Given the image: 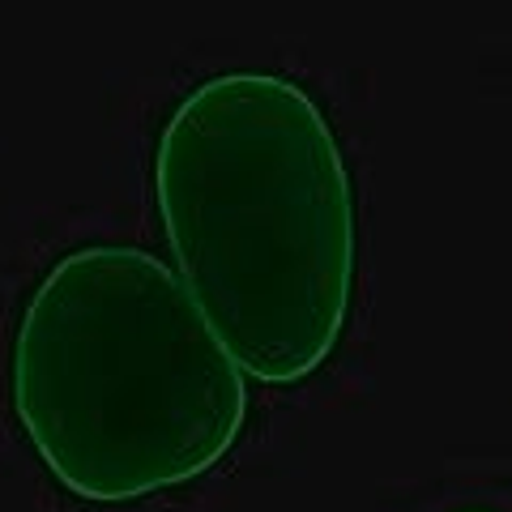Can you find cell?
<instances>
[{
    "label": "cell",
    "instance_id": "cell-2",
    "mask_svg": "<svg viewBox=\"0 0 512 512\" xmlns=\"http://www.w3.org/2000/svg\"><path fill=\"white\" fill-rule=\"evenodd\" d=\"M30 453L77 504L124 508L197 483L248 427V376L163 256L82 244L35 282L9 346Z\"/></svg>",
    "mask_w": 512,
    "mask_h": 512
},
{
    "label": "cell",
    "instance_id": "cell-1",
    "mask_svg": "<svg viewBox=\"0 0 512 512\" xmlns=\"http://www.w3.org/2000/svg\"><path fill=\"white\" fill-rule=\"evenodd\" d=\"M150 175L175 274L239 372L316 376L359 282L355 175L325 107L286 73H214L167 111Z\"/></svg>",
    "mask_w": 512,
    "mask_h": 512
},
{
    "label": "cell",
    "instance_id": "cell-3",
    "mask_svg": "<svg viewBox=\"0 0 512 512\" xmlns=\"http://www.w3.org/2000/svg\"><path fill=\"white\" fill-rule=\"evenodd\" d=\"M461 512H491V508H461Z\"/></svg>",
    "mask_w": 512,
    "mask_h": 512
}]
</instances>
